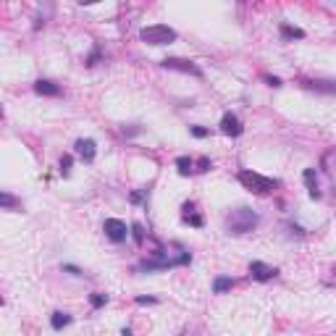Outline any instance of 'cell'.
Returning <instances> with one entry per match:
<instances>
[{
	"label": "cell",
	"instance_id": "21",
	"mask_svg": "<svg viewBox=\"0 0 336 336\" xmlns=\"http://www.w3.org/2000/svg\"><path fill=\"white\" fill-rule=\"evenodd\" d=\"M100 58H103V50H100V45H95V47H92V53L87 55V61H84V63H87V66H95Z\"/></svg>",
	"mask_w": 336,
	"mask_h": 336
},
{
	"label": "cell",
	"instance_id": "22",
	"mask_svg": "<svg viewBox=\"0 0 336 336\" xmlns=\"http://www.w3.org/2000/svg\"><path fill=\"white\" fill-rule=\"evenodd\" d=\"M189 134L197 137V139H205V137H210V129H205V126H189Z\"/></svg>",
	"mask_w": 336,
	"mask_h": 336
},
{
	"label": "cell",
	"instance_id": "25",
	"mask_svg": "<svg viewBox=\"0 0 336 336\" xmlns=\"http://www.w3.org/2000/svg\"><path fill=\"white\" fill-rule=\"evenodd\" d=\"M286 229H289V234H292V236H297V239H302V236H305V231H302V226H294V223H289V226H286Z\"/></svg>",
	"mask_w": 336,
	"mask_h": 336
},
{
	"label": "cell",
	"instance_id": "23",
	"mask_svg": "<svg viewBox=\"0 0 336 336\" xmlns=\"http://www.w3.org/2000/svg\"><path fill=\"white\" fill-rule=\"evenodd\" d=\"M145 200H147V189H137V192L129 195V202H132V205H139V202H145Z\"/></svg>",
	"mask_w": 336,
	"mask_h": 336
},
{
	"label": "cell",
	"instance_id": "7",
	"mask_svg": "<svg viewBox=\"0 0 336 336\" xmlns=\"http://www.w3.org/2000/svg\"><path fill=\"white\" fill-rule=\"evenodd\" d=\"M163 68H171V71H181V74H192V77H202V68L195 66L192 61H184V58H165Z\"/></svg>",
	"mask_w": 336,
	"mask_h": 336
},
{
	"label": "cell",
	"instance_id": "14",
	"mask_svg": "<svg viewBox=\"0 0 336 336\" xmlns=\"http://www.w3.org/2000/svg\"><path fill=\"white\" fill-rule=\"evenodd\" d=\"M71 315L68 313H63V310H55L53 315H50V328L53 331H61V328H66V326H71Z\"/></svg>",
	"mask_w": 336,
	"mask_h": 336
},
{
	"label": "cell",
	"instance_id": "6",
	"mask_svg": "<svg viewBox=\"0 0 336 336\" xmlns=\"http://www.w3.org/2000/svg\"><path fill=\"white\" fill-rule=\"evenodd\" d=\"M250 276L255 278V281H271V278H276L278 276V268H273V266H266L263 260H252L250 263Z\"/></svg>",
	"mask_w": 336,
	"mask_h": 336
},
{
	"label": "cell",
	"instance_id": "27",
	"mask_svg": "<svg viewBox=\"0 0 336 336\" xmlns=\"http://www.w3.org/2000/svg\"><path fill=\"white\" fill-rule=\"evenodd\" d=\"M266 82H268L271 87H281V79H278V77H266Z\"/></svg>",
	"mask_w": 336,
	"mask_h": 336
},
{
	"label": "cell",
	"instance_id": "1",
	"mask_svg": "<svg viewBox=\"0 0 336 336\" xmlns=\"http://www.w3.org/2000/svg\"><path fill=\"white\" fill-rule=\"evenodd\" d=\"M192 263V255L181 250L176 257H168L165 250H155L153 257H145L142 263L137 266V273H153V271H171L176 266H189Z\"/></svg>",
	"mask_w": 336,
	"mask_h": 336
},
{
	"label": "cell",
	"instance_id": "5",
	"mask_svg": "<svg viewBox=\"0 0 336 336\" xmlns=\"http://www.w3.org/2000/svg\"><path fill=\"white\" fill-rule=\"evenodd\" d=\"M103 231H105V236L113 242V245H124V242L129 239V226H126V221H121V218H105Z\"/></svg>",
	"mask_w": 336,
	"mask_h": 336
},
{
	"label": "cell",
	"instance_id": "24",
	"mask_svg": "<svg viewBox=\"0 0 336 336\" xmlns=\"http://www.w3.org/2000/svg\"><path fill=\"white\" fill-rule=\"evenodd\" d=\"M63 271L71 273V276H84V271H82L79 266H71V263H63Z\"/></svg>",
	"mask_w": 336,
	"mask_h": 336
},
{
	"label": "cell",
	"instance_id": "17",
	"mask_svg": "<svg viewBox=\"0 0 336 336\" xmlns=\"http://www.w3.org/2000/svg\"><path fill=\"white\" fill-rule=\"evenodd\" d=\"M176 168H179L181 176H189V174L195 171V160H192L189 155H179V158H176Z\"/></svg>",
	"mask_w": 336,
	"mask_h": 336
},
{
	"label": "cell",
	"instance_id": "28",
	"mask_svg": "<svg viewBox=\"0 0 336 336\" xmlns=\"http://www.w3.org/2000/svg\"><path fill=\"white\" fill-rule=\"evenodd\" d=\"M121 336H132V328H129V326H126V328H121Z\"/></svg>",
	"mask_w": 336,
	"mask_h": 336
},
{
	"label": "cell",
	"instance_id": "3",
	"mask_svg": "<svg viewBox=\"0 0 336 336\" xmlns=\"http://www.w3.org/2000/svg\"><path fill=\"white\" fill-rule=\"evenodd\" d=\"M236 179H239V184H242V186H247V189H250V192H255V195H268V192H273L276 186H278V181H276V179H268V176L257 174V171H250V168L239 171V174H236Z\"/></svg>",
	"mask_w": 336,
	"mask_h": 336
},
{
	"label": "cell",
	"instance_id": "9",
	"mask_svg": "<svg viewBox=\"0 0 336 336\" xmlns=\"http://www.w3.org/2000/svg\"><path fill=\"white\" fill-rule=\"evenodd\" d=\"M181 221L186 223V226H192V229H202L205 226V218H202V213H197L195 202H184L181 205Z\"/></svg>",
	"mask_w": 336,
	"mask_h": 336
},
{
	"label": "cell",
	"instance_id": "16",
	"mask_svg": "<svg viewBox=\"0 0 336 336\" xmlns=\"http://www.w3.org/2000/svg\"><path fill=\"white\" fill-rule=\"evenodd\" d=\"M234 284H236V281H234L231 276H215V281H213V292H215V294H226Z\"/></svg>",
	"mask_w": 336,
	"mask_h": 336
},
{
	"label": "cell",
	"instance_id": "20",
	"mask_svg": "<svg viewBox=\"0 0 336 336\" xmlns=\"http://www.w3.org/2000/svg\"><path fill=\"white\" fill-rule=\"evenodd\" d=\"M58 165H61V174L68 176V174H71V165H74V155H68V153L61 155V163H58Z\"/></svg>",
	"mask_w": 336,
	"mask_h": 336
},
{
	"label": "cell",
	"instance_id": "8",
	"mask_svg": "<svg viewBox=\"0 0 336 336\" xmlns=\"http://www.w3.org/2000/svg\"><path fill=\"white\" fill-rule=\"evenodd\" d=\"M74 153H77L84 163H92V160H95L98 158V142L95 139H77V142H74Z\"/></svg>",
	"mask_w": 336,
	"mask_h": 336
},
{
	"label": "cell",
	"instance_id": "15",
	"mask_svg": "<svg viewBox=\"0 0 336 336\" xmlns=\"http://www.w3.org/2000/svg\"><path fill=\"white\" fill-rule=\"evenodd\" d=\"M18 205H21V200H18L16 195H11V192H3V189H0V210H16Z\"/></svg>",
	"mask_w": 336,
	"mask_h": 336
},
{
	"label": "cell",
	"instance_id": "29",
	"mask_svg": "<svg viewBox=\"0 0 336 336\" xmlns=\"http://www.w3.org/2000/svg\"><path fill=\"white\" fill-rule=\"evenodd\" d=\"M3 305H6V300H3V297H0V307H3Z\"/></svg>",
	"mask_w": 336,
	"mask_h": 336
},
{
	"label": "cell",
	"instance_id": "11",
	"mask_svg": "<svg viewBox=\"0 0 336 336\" xmlns=\"http://www.w3.org/2000/svg\"><path fill=\"white\" fill-rule=\"evenodd\" d=\"M34 92H37V95H45V98H61L63 89L55 82H50V79H37L34 82Z\"/></svg>",
	"mask_w": 336,
	"mask_h": 336
},
{
	"label": "cell",
	"instance_id": "19",
	"mask_svg": "<svg viewBox=\"0 0 336 336\" xmlns=\"http://www.w3.org/2000/svg\"><path fill=\"white\" fill-rule=\"evenodd\" d=\"M89 305L95 307V310L105 307V305H108V294H103V292H92V294H89Z\"/></svg>",
	"mask_w": 336,
	"mask_h": 336
},
{
	"label": "cell",
	"instance_id": "13",
	"mask_svg": "<svg viewBox=\"0 0 336 336\" xmlns=\"http://www.w3.org/2000/svg\"><path fill=\"white\" fill-rule=\"evenodd\" d=\"M278 34H281V40L284 42H292V40H305V32L300 29V27H292V24H281L278 27Z\"/></svg>",
	"mask_w": 336,
	"mask_h": 336
},
{
	"label": "cell",
	"instance_id": "12",
	"mask_svg": "<svg viewBox=\"0 0 336 336\" xmlns=\"http://www.w3.org/2000/svg\"><path fill=\"white\" fill-rule=\"evenodd\" d=\"M302 179H305V186L313 200H321V189H318V171L315 168H305L302 171Z\"/></svg>",
	"mask_w": 336,
	"mask_h": 336
},
{
	"label": "cell",
	"instance_id": "26",
	"mask_svg": "<svg viewBox=\"0 0 336 336\" xmlns=\"http://www.w3.org/2000/svg\"><path fill=\"white\" fill-rule=\"evenodd\" d=\"M137 305H158L155 297H137Z\"/></svg>",
	"mask_w": 336,
	"mask_h": 336
},
{
	"label": "cell",
	"instance_id": "10",
	"mask_svg": "<svg viewBox=\"0 0 336 336\" xmlns=\"http://www.w3.org/2000/svg\"><path fill=\"white\" fill-rule=\"evenodd\" d=\"M221 132L226 137H242L245 134V126H242V121L234 116V113H223L221 118Z\"/></svg>",
	"mask_w": 336,
	"mask_h": 336
},
{
	"label": "cell",
	"instance_id": "2",
	"mask_svg": "<svg viewBox=\"0 0 336 336\" xmlns=\"http://www.w3.org/2000/svg\"><path fill=\"white\" fill-rule=\"evenodd\" d=\"M257 213L252 208H236L226 215V231L234 234V236H242V234H247L257 226Z\"/></svg>",
	"mask_w": 336,
	"mask_h": 336
},
{
	"label": "cell",
	"instance_id": "18",
	"mask_svg": "<svg viewBox=\"0 0 336 336\" xmlns=\"http://www.w3.org/2000/svg\"><path fill=\"white\" fill-rule=\"evenodd\" d=\"M129 234L134 236V242H137V245H145V236H147V231H145V226H142L139 221H134L132 226H129Z\"/></svg>",
	"mask_w": 336,
	"mask_h": 336
},
{
	"label": "cell",
	"instance_id": "4",
	"mask_svg": "<svg viewBox=\"0 0 336 336\" xmlns=\"http://www.w3.org/2000/svg\"><path fill=\"white\" fill-rule=\"evenodd\" d=\"M176 37L179 34L168 24H150V27L139 29V40L147 45H171V42H176Z\"/></svg>",
	"mask_w": 336,
	"mask_h": 336
}]
</instances>
